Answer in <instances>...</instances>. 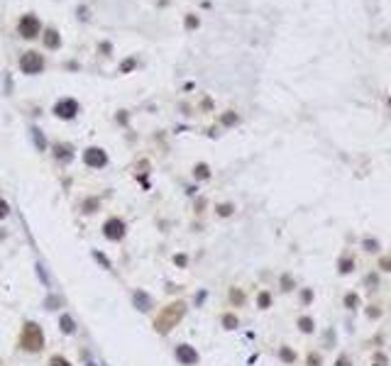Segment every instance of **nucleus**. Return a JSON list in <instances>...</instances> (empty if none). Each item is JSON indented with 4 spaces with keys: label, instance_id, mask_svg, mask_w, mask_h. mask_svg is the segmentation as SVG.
<instances>
[{
    "label": "nucleus",
    "instance_id": "nucleus-1",
    "mask_svg": "<svg viewBox=\"0 0 391 366\" xmlns=\"http://www.w3.org/2000/svg\"><path fill=\"white\" fill-rule=\"evenodd\" d=\"M183 315H186V303H183V300H176V303H171V305L161 308V312H159V315H156V320H154L156 332H159V334L171 332V329L181 322V317H183Z\"/></svg>",
    "mask_w": 391,
    "mask_h": 366
},
{
    "label": "nucleus",
    "instance_id": "nucleus-2",
    "mask_svg": "<svg viewBox=\"0 0 391 366\" xmlns=\"http://www.w3.org/2000/svg\"><path fill=\"white\" fill-rule=\"evenodd\" d=\"M20 349L22 351H30V354H39L44 349V332L37 322L27 320L22 325V332H20V339H18Z\"/></svg>",
    "mask_w": 391,
    "mask_h": 366
},
{
    "label": "nucleus",
    "instance_id": "nucleus-3",
    "mask_svg": "<svg viewBox=\"0 0 391 366\" xmlns=\"http://www.w3.org/2000/svg\"><path fill=\"white\" fill-rule=\"evenodd\" d=\"M127 235V225L122 218H108L103 222V237L110 239V242H122Z\"/></svg>",
    "mask_w": 391,
    "mask_h": 366
},
{
    "label": "nucleus",
    "instance_id": "nucleus-4",
    "mask_svg": "<svg viewBox=\"0 0 391 366\" xmlns=\"http://www.w3.org/2000/svg\"><path fill=\"white\" fill-rule=\"evenodd\" d=\"M174 354H176V361H178L181 366H196V364L201 361L198 351H196V349H193L191 344H178Z\"/></svg>",
    "mask_w": 391,
    "mask_h": 366
},
{
    "label": "nucleus",
    "instance_id": "nucleus-5",
    "mask_svg": "<svg viewBox=\"0 0 391 366\" xmlns=\"http://www.w3.org/2000/svg\"><path fill=\"white\" fill-rule=\"evenodd\" d=\"M20 69H22V73H39L42 69H44V59L39 56V54H35V52H27V54H22V59H20Z\"/></svg>",
    "mask_w": 391,
    "mask_h": 366
},
{
    "label": "nucleus",
    "instance_id": "nucleus-6",
    "mask_svg": "<svg viewBox=\"0 0 391 366\" xmlns=\"http://www.w3.org/2000/svg\"><path fill=\"white\" fill-rule=\"evenodd\" d=\"M78 112V103L74 98H61L57 105H54V115L61 117V120H74Z\"/></svg>",
    "mask_w": 391,
    "mask_h": 366
},
{
    "label": "nucleus",
    "instance_id": "nucleus-7",
    "mask_svg": "<svg viewBox=\"0 0 391 366\" xmlns=\"http://www.w3.org/2000/svg\"><path fill=\"white\" fill-rule=\"evenodd\" d=\"M83 161H86L91 168H105V166H108V154H105L100 146H91V149H86Z\"/></svg>",
    "mask_w": 391,
    "mask_h": 366
},
{
    "label": "nucleus",
    "instance_id": "nucleus-8",
    "mask_svg": "<svg viewBox=\"0 0 391 366\" xmlns=\"http://www.w3.org/2000/svg\"><path fill=\"white\" fill-rule=\"evenodd\" d=\"M18 32H20L25 39L37 37V32H39V20L32 18V15H25V18L20 20V25H18Z\"/></svg>",
    "mask_w": 391,
    "mask_h": 366
},
{
    "label": "nucleus",
    "instance_id": "nucleus-9",
    "mask_svg": "<svg viewBox=\"0 0 391 366\" xmlns=\"http://www.w3.org/2000/svg\"><path fill=\"white\" fill-rule=\"evenodd\" d=\"M132 305H135L139 312H149V310L154 308V300H152V295H149L147 291L137 288V291H132Z\"/></svg>",
    "mask_w": 391,
    "mask_h": 366
},
{
    "label": "nucleus",
    "instance_id": "nucleus-10",
    "mask_svg": "<svg viewBox=\"0 0 391 366\" xmlns=\"http://www.w3.org/2000/svg\"><path fill=\"white\" fill-rule=\"evenodd\" d=\"M54 156H57L61 164H66V161L74 159V146H69V144H57V146H54Z\"/></svg>",
    "mask_w": 391,
    "mask_h": 366
},
{
    "label": "nucleus",
    "instance_id": "nucleus-11",
    "mask_svg": "<svg viewBox=\"0 0 391 366\" xmlns=\"http://www.w3.org/2000/svg\"><path fill=\"white\" fill-rule=\"evenodd\" d=\"M59 329H61L64 334H74V332H76V320H74L69 312H64V315L59 317Z\"/></svg>",
    "mask_w": 391,
    "mask_h": 366
},
{
    "label": "nucleus",
    "instance_id": "nucleus-12",
    "mask_svg": "<svg viewBox=\"0 0 391 366\" xmlns=\"http://www.w3.org/2000/svg\"><path fill=\"white\" fill-rule=\"evenodd\" d=\"M98 205H100V198H86L81 210H83V215H93L98 210Z\"/></svg>",
    "mask_w": 391,
    "mask_h": 366
},
{
    "label": "nucleus",
    "instance_id": "nucleus-13",
    "mask_svg": "<svg viewBox=\"0 0 391 366\" xmlns=\"http://www.w3.org/2000/svg\"><path fill=\"white\" fill-rule=\"evenodd\" d=\"M30 132H32V139H35L37 149H39V151H44V149H47V142H44V134H42V129H39V127H32Z\"/></svg>",
    "mask_w": 391,
    "mask_h": 366
},
{
    "label": "nucleus",
    "instance_id": "nucleus-14",
    "mask_svg": "<svg viewBox=\"0 0 391 366\" xmlns=\"http://www.w3.org/2000/svg\"><path fill=\"white\" fill-rule=\"evenodd\" d=\"M61 303H64V298L54 293V295H47V300H44V308H47V310H57Z\"/></svg>",
    "mask_w": 391,
    "mask_h": 366
},
{
    "label": "nucleus",
    "instance_id": "nucleus-15",
    "mask_svg": "<svg viewBox=\"0 0 391 366\" xmlns=\"http://www.w3.org/2000/svg\"><path fill=\"white\" fill-rule=\"evenodd\" d=\"M49 366H71V361H69L66 356H61V354H54V356L49 359Z\"/></svg>",
    "mask_w": 391,
    "mask_h": 366
},
{
    "label": "nucleus",
    "instance_id": "nucleus-16",
    "mask_svg": "<svg viewBox=\"0 0 391 366\" xmlns=\"http://www.w3.org/2000/svg\"><path fill=\"white\" fill-rule=\"evenodd\" d=\"M208 176H211V171H208L206 164H198V166H196V178H208Z\"/></svg>",
    "mask_w": 391,
    "mask_h": 366
},
{
    "label": "nucleus",
    "instance_id": "nucleus-17",
    "mask_svg": "<svg viewBox=\"0 0 391 366\" xmlns=\"http://www.w3.org/2000/svg\"><path fill=\"white\" fill-rule=\"evenodd\" d=\"M47 47H59V37H57V32H47Z\"/></svg>",
    "mask_w": 391,
    "mask_h": 366
},
{
    "label": "nucleus",
    "instance_id": "nucleus-18",
    "mask_svg": "<svg viewBox=\"0 0 391 366\" xmlns=\"http://www.w3.org/2000/svg\"><path fill=\"white\" fill-rule=\"evenodd\" d=\"M8 215H10V205H8L3 198H0V220H5Z\"/></svg>",
    "mask_w": 391,
    "mask_h": 366
},
{
    "label": "nucleus",
    "instance_id": "nucleus-19",
    "mask_svg": "<svg viewBox=\"0 0 391 366\" xmlns=\"http://www.w3.org/2000/svg\"><path fill=\"white\" fill-rule=\"evenodd\" d=\"M93 256H96V259H98V264H100V266H103V269H110V261H108V259H105V256H103V254H100V252H93Z\"/></svg>",
    "mask_w": 391,
    "mask_h": 366
},
{
    "label": "nucleus",
    "instance_id": "nucleus-20",
    "mask_svg": "<svg viewBox=\"0 0 391 366\" xmlns=\"http://www.w3.org/2000/svg\"><path fill=\"white\" fill-rule=\"evenodd\" d=\"M223 325H225V327H230V329H233V327H235V325H237V317H235V315H225V317H223Z\"/></svg>",
    "mask_w": 391,
    "mask_h": 366
},
{
    "label": "nucleus",
    "instance_id": "nucleus-21",
    "mask_svg": "<svg viewBox=\"0 0 391 366\" xmlns=\"http://www.w3.org/2000/svg\"><path fill=\"white\" fill-rule=\"evenodd\" d=\"M37 274H39L42 283H44V286H49V281H47V274H44V266H42V264H37Z\"/></svg>",
    "mask_w": 391,
    "mask_h": 366
},
{
    "label": "nucleus",
    "instance_id": "nucleus-22",
    "mask_svg": "<svg viewBox=\"0 0 391 366\" xmlns=\"http://www.w3.org/2000/svg\"><path fill=\"white\" fill-rule=\"evenodd\" d=\"M218 213H220V215H230V213H233V208H230V205H220V208H218Z\"/></svg>",
    "mask_w": 391,
    "mask_h": 366
},
{
    "label": "nucleus",
    "instance_id": "nucleus-23",
    "mask_svg": "<svg viewBox=\"0 0 391 366\" xmlns=\"http://www.w3.org/2000/svg\"><path fill=\"white\" fill-rule=\"evenodd\" d=\"M259 305H262V308H267V305H269V295H267V293H262V295H259Z\"/></svg>",
    "mask_w": 391,
    "mask_h": 366
},
{
    "label": "nucleus",
    "instance_id": "nucleus-24",
    "mask_svg": "<svg viewBox=\"0 0 391 366\" xmlns=\"http://www.w3.org/2000/svg\"><path fill=\"white\" fill-rule=\"evenodd\" d=\"M135 66V61L130 59V61H122V71H127V69H132Z\"/></svg>",
    "mask_w": 391,
    "mask_h": 366
},
{
    "label": "nucleus",
    "instance_id": "nucleus-25",
    "mask_svg": "<svg viewBox=\"0 0 391 366\" xmlns=\"http://www.w3.org/2000/svg\"><path fill=\"white\" fill-rule=\"evenodd\" d=\"M174 261H176V264H178V266H183V264H186V256H183V254H178V256H176V259H174Z\"/></svg>",
    "mask_w": 391,
    "mask_h": 366
},
{
    "label": "nucleus",
    "instance_id": "nucleus-26",
    "mask_svg": "<svg viewBox=\"0 0 391 366\" xmlns=\"http://www.w3.org/2000/svg\"><path fill=\"white\" fill-rule=\"evenodd\" d=\"M301 327H303V329H311V320H301Z\"/></svg>",
    "mask_w": 391,
    "mask_h": 366
},
{
    "label": "nucleus",
    "instance_id": "nucleus-27",
    "mask_svg": "<svg viewBox=\"0 0 391 366\" xmlns=\"http://www.w3.org/2000/svg\"><path fill=\"white\" fill-rule=\"evenodd\" d=\"M86 366H98V364H93V361H88V364H86Z\"/></svg>",
    "mask_w": 391,
    "mask_h": 366
}]
</instances>
